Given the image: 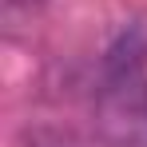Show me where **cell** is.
I'll list each match as a JSON object with an SVG mask.
<instances>
[{"instance_id": "3957f363", "label": "cell", "mask_w": 147, "mask_h": 147, "mask_svg": "<svg viewBox=\"0 0 147 147\" xmlns=\"http://www.w3.org/2000/svg\"><path fill=\"white\" fill-rule=\"evenodd\" d=\"M8 4V12H32V8H40L44 0H4Z\"/></svg>"}, {"instance_id": "6da1fadb", "label": "cell", "mask_w": 147, "mask_h": 147, "mask_svg": "<svg viewBox=\"0 0 147 147\" xmlns=\"http://www.w3.org/2000/svg\"><path fill=\"white\" fill-rule=\"evenodd\" d=\"M96 135L107 147H147V28L127 24L99 60Z\"/></svg>"}, {"instance_id": "7a4b0ae2", "label": "cell", "mask_w": 147, "mask_h": 147, "mask_svg": "<svg viewBox=\"0 0 147 147\" xmlns=\"http://www.w3.org/2000/svg\"><path fill=\"white\" fill-rule=\"evenodd\" d=\"M20 147H72L68 135H60V131H44V127H36V131H24V143Z\"/></svg>"}]
</instances>
